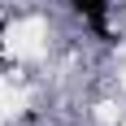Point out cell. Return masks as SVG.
<instances>
[{
    "instance_id": "cell-1",
    "label": "cell",
    "mask_w": 126,
    "mask_h": 126,
    "mask_svg": "<svg viewBox=\"0 0 126 126\" xmlns=\"http://www.w3.org/2000/svg\"><path fill=\"white\" fill-rule=\"evenodd\" d=\"M74 9L83 13L96 31H104V22H109V0H74Z\"/></svg>"
}]
</instances>
